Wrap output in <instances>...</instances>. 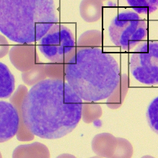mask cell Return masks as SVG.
Listing matches in <instances>:
<instances>
[{
    "instance_id": "6da1fadb",
    "label": "cell",
    "mask_w": 158,
    "mask_h": 158,
    "mask_svg": "<svg viewBox=\"0 0 158 158\" xmlns=\"http://www.w3.org/2000/svg\"><path fill=\"white\" fill-rule=\"evenodd\" d=\"M82 99L65 81L45 79L32 86L22 105L24 124L34 135L46 139L64 136L81 117Z\"/></svg>"
},
{
    "instance_id": "7a4b0ae2",
    "label": "cell",
    "mask_w": 158,
    "mask_h": 158,
    "mask_svg": "<svg viewBox=\"0 0 158 158\" xmlns=\"http://www.w3.org/2000/svg\"><path fill=\"white\" fill-rule=\"evenodd\" d=\"M65 81L84 100L108 98L121 79L118 64L110 54L98 47H77L65 64Z\"/></svg>"
},
{
    "instance_id": "3957f363",
    "label": "cell",
    "mask_w": 158,
    "mask_h": 158,
    "mask_svg": "<svg viewBox=\"0 0 158 158\" xmlns=\"http://www.w3.org/2000/svg\"><path fill=\"white\" fill-rule=\"evenodd\" d=\"M58 22L54 0H0V30L11 41H40Z\"/></svg>"
},
{
    "instance_id": "277c9868",
    "label": "cell",
    "mask_w": 158,
    "mask_h": 158,
    "mask_svg": "<svg viewBox=\"0 0 158 158\" xmlns=\"http://www.w3.org/2000/svg\"><path fill=\"white\" fill-rule=\"evenodd\" d=\"M113 43L129 51L147 35V24L136 13L125 11L117 15L108 28Z\"/></svg>"
},
{
    "instance_id": "5b68a950",
    "label": "cell",
    "mask_w": 158,
    "mask_h": 158,
    "mask_svg": "<svg viewBox=\"0 0 158 158\" xmlns=\"http://www.w3.org/2000/svg\"><path fill=\"white\" fill-rule=\"evenodd\" d=\"M38 48L51 62L67 63L76 52L75 40L71 31L61 24H54L40 40Z\"/></svg>"
},
{
    "instance_id": "8992f818",
    "label": "cell",
    "mask_w": 158,
    "mask_h": 158,
    "mask_svg": "<svg viewBox=\"0 0 158 158\" xmlns=\"http://www.w3.org/2000/svg\"><path fill=\"white\" fill-rule=\"evenodd\" d=\"M133 52L129 61L132 76L142 83L158 85V42H143Z\"/></svg>"
},
{
    "instance_id": "52a82bcc",
    "label": "cell",
    "mask_w": 158,
    "mask_h": 158,
    "mask_svg": "<svg viewBox=\"0 0 158 158\" xmlns=\"http://www.w3.org/2000/svg\"><path fill=\"white\" fill-rule=\"evenodd\" d=\"M91 146L94 152L101 157H130L132 153L131 145L127 140L116 137L109 133L96 135L92 140Z\"/></svg>"
},
{
    "instance_id": "ba28073f",
    "label": "cell",
    "mask_w": 158,
    "mask_h": 158,
    "mask_svg": "<svg viewBox=\"0 0 158 158\" xmlns=\"http://www.w3.org/2000/svg\"><path fill=\"white\" fill-rule=\"evenodd\" d=\"M8 53L11 64L22 72L29 70L40 62L36 46L31 43L15 45L11 48Z\"/></svg>"
},
{
    "instance_id": "9c48e42d",
    "label": "cell",
    "mask_w": 158,
    "mask_h": 158,
    "mask_svg": "<svg viewBox=\"0 0 158 158\" xmlns=\"http://www.w3.org/2000/svg\"><path fill=\"white\" fill-rule=\"evenodd\" d=\"M19 118L16 109L10 102H0V142L9 140L16 135Z\"/></svg>"
},
{
    "instance_id": "30bf717a",
    "label": "cell",
    "mask_w": 158,
    "mask_h": 158,
    "mask_svg": "<svg viewBox=\"0 0 158 158\" xmlns=\"http://www.w3.org/2000/svg\"><path fill=\"white\" fill-rule=\"evenodd\" d=\"M28 92L27 87L22 84L19 85L10 96L9 101L16 109L19 118V125L16 135L17 139L20 141H31L34 138V135L29 131L24 122L22 110V105L24 97Z\"/></svg>"
},
{
    "instance_id": "8fae6325",
    "label": "cell",
    "mask_w": 158,
    "mask_h": 158,
    "mask_svg": "<svg viewBox=\"0 0 158 158\" xmlns=\"http://www.w3.org/2000/svg\"><path fill=\"white\" fill-rule=\"evenodd\" d=\"M12 157L48 158L50 157V154L46 145L40 142H35L17 147L13 152Z\"/></svg>"
},
{
    "instance_id": "7c38bea8",
    "label": "cell",
    "mask_w": 158,
    "mask_h": 158,
    "mask_svg": "<svg viewBox=\"0 0 158 158\" xmlns=\"http://www.w3.org/2000/svg\"><path fill=\"white\" fill-rule=\"evenodd\" d=\"M103 6L102 0H82L79 6L81 18L87 23L98 21L102 17Z\"/></svg>"
},
{
    "instance_id": "4fadbf2b",
    "label": "cell",
    "mask_w": 158,
    "mask_h": 158,
    "mask_svg": "<svg viewBox=\"0 0 158 158\" xmlns=\"http://www.w3.org/2000/svg\"><path fill=\"white\" fill-rule=\"evenodd\" d=\"M15 87V79L7 66L0 63V98L10 97Z\"/></svg>"
},
{
    "instance_id": "5bb4252c",
    "label": "cell",
    "mask_w": 158,
    "mask_h": 158,
    "mask_svg": "<svg viewBox=\"0 0 158 158\" xmlns=\"http://www.w3.org/2000/svg\"><path fill=\"white\" fill-rule=\"evenodd\" d=\"M127 80L126 75H121L119 84L107 100V105L110 108L116 109L122 105L127 91Z\"/></svg>"
},
{
    "instance_id": "9a60e30c",
    "label": "cell",
    "mask_w": 158,
    "mask_h": 158,
    "mask_svg": "<svg viewBox=\"0 0 158 158\" xmlns=\"http://www.w3.org/2000/svg\"><path fill=\"white\" fill-rule=\"evenodd\" d=\"M47 77L45 71V64L39 62L31 69L22 72L21 78L25 84L28 86H33Z\"/></svg>"
},
{
    "instance_id": "2e32d148",
    "label": "cell",
    "mask_w": 158,
    "mask_h": 158,
    "mask_svg": "<svg viewBox=\"0 0 158 158\" xmlns=\"http://www.w3.org/2000/svg\"><path fill=\"white\" fill-rule=\"evenodd\" d=\"M102 43V33L97 30L87 31L79 37L77 42V47H98Z\"/></svg>"
},
{
    "instance_id": "e0dca14e",
    "label": "cell",
    "mask_w": 158,
    "mask_h": 158,
    "mask_svg": "<svg viewBox=\"0 0 158 158\" xmlns=\"http://www.w3.org/2000/svg\"><path fill=\"white\" fill-rule=\"evenodd\" d=\"M128 5L137 13L147 14L158 8V0H126Z\"/></svg>"
},
{
    "instance_id": "ac0fdd59",
    "label": "cell",
    "mask_w": 158,
    "mask_h": 158,
    "mask_svg": "<svg viewBox=\"0 0 158 158\" xmlns=\"http://www.w3.org/2000/svg\"><path fill=\"white\" fill-rule=\"evenodd\" d=\"M102 114V110L99 105L89 102L83 104L81 116L85 123H89L96 121Z\"/></svg>"
},
{
    "instance_id": "d6986e66",
    "label": "cell",
    "mask_w": 158,
    "mask_h": 158,
    "mask_svg": "<svg viewBox=\"0 0 158 158\" xmlns=\"http://www.w3.org/2000/svg\"><path fill=\"white\" fill-rule=\"evenodd\" d=\"M146 116L150 128L158 135V96L153 99L149 105Z\"/></svg>"
},
{
    "instance_id": "ffe728a7",
    "label": "cell",
    "mask_w": 158,
    "mask_h": 158,
    "mask_svg": "<svg viewBox=\"0 0 158 158\" xmlns=\"http://www.w3.org/2000/svg\"><path fill=\"white\" fill-rule=\"evenodd\" d=\"M45 71L49 78L65 81V64L52 62L45 64Z\"/></svg>"
},
{
    "instance_id": "44dd1931",
    "label": "cell",
    "mask_w": 158,
    "mask_h": 158,
    "mask_svg": "<svg viewBox=\"0 0 158 158\" xmlns=\"http://www.w3.org/2000/svg\"><path fill=\"white\" fill-rule=\"evenodd\" d=\"M0 40V57L1 58L5 56L9 52V46L6 38L1 34Z\"/></svg>"
},
{
    "instance_id": "7402d4cb",
    "label": "cell",
    "mask_w": 158,
    "mask_h": 158,
    "mask_svg": "<svg viewBox=\"0 0 158 158\" xmlns=\"http://www.w3.org/2000/svg\"><path fill=\"white\" fill-rule=\"evenodd\" d=\"M102 1H106V0H102Z\"/></svg>"
}]
</instances>
